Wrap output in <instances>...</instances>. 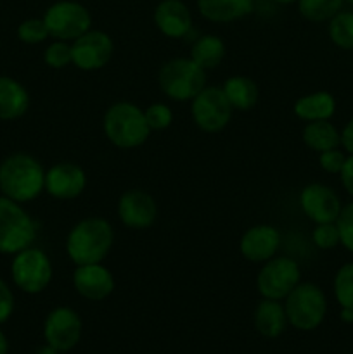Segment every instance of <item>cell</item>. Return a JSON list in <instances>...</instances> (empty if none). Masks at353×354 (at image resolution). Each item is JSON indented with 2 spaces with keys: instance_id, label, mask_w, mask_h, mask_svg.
<instances>
[{
  "instance_id": "22",
  "label": "cell",
  "mask_w": 353,
  "mask_h": 354,
  "mask_svg": "<svg viewBox=\"0 0 353 354\" xmlns=\"http://www.w3.org/2000/svg\"><path fill=\"white\" fill-rule=\"evenodd\" d=\"M293 113L298 120L310 123V121L331 120L336 113V99L332 93L320 90L300 97L294 102Z\"/></svg>"
},
{
  "instance_id": "13",
  "label": "cell",
  "mask_w": 353,
  "mask_h": 354,
  "mask_svg": "<svg viewBox=\"0 0 353 354\" xmlns=\"http://www.w3.org/2000/svg\"><path fill=\"white\" fill-rule=\"evenodd\" d=\"M300 207L305 216L315 225L336 223L343 204L332 187L325 183H308L300 192Z\"/></svg>"
},
{
  "instance_id": "20",
  "label": "cell",
  "mask_w": 353,
  "mask_h": 354,
  "mask_svg": "<svg viewBox=\"0 0 353 354\" xmlns=\"http://www.w3.org/2000/svg\"><path fill=\"white\" fill-rule=\"evenodd\" d=\"M255 0H197V10L211 23H232L249 16Z\"/></svg>"
},
{
  "instance_id": "10",
  "label": "cell",
  "mask_w": 353,
  "mask_h": 354,
  "mask_svg": "<svg viewBox=\"0 0 353 354\" xmlns=\"http://www.w3.org/2000/svg\"><path fill=\"white\" fill-rule=\"evenodd\" d=\"M230 102L225 97L221 86H204L190 100V116L194 124L204 133H218L232 120Z\"/></svg>"
},
{
  "instance_id": "24",
  "label": "cell",
  "mask_w": 353,
  "mask_h": 354,
  "mask_svg": "<svg viewBox=\"0 0 353 354\" xmlns=\"http://www.w3.org/2000/svg\"><path fill=\"white\" fill-rule=\"evenodd\" d=\"M221 90H224L225 97L228 99L234 111H242L244 113V111H251L258 104V85L251 78H248V76H230V78L225 80Z\"/></svg>"
},
{
  "instance_id": "30",
  "label": "cell",
  "mask_w": 353,
  "mask_h": 354,
  "mask_svg": "<svg viewBox=\"0 0 353 354\" xmlns=\"http://www.w3.org/2000/svg\"><path fill=\"white\" fill-rule=\"evenodd\" d=\"M44 62L51 69H64L66 66L73 64L71 41L54 40L51 45H47L44 52Z\"/></svg>"
},
{
  "instance_id": "23",
  "label": "cell",
  "mask_w": 353,
  "mask_h": 354,
  "mask_svg": "<svg viewBox=\"0 0 353 354\" xmlns=\"http://www.w3.org/2000/svg\"><path fill=\"white\" fill-rule=\"evenodd\" d=\"M301 138L303 144L317 154L341 147V131L331 123V120L307 123L301 131Z\"/></svg>"
},
{
  "instance_id": "36",
  "label": "cell",
  "mask_w": 353,
  "mask_h": 354,
  "mask_svg": "<svg viewBox=\"0 0 353 354\" xmlns=\"http://www.w3.org/2000/svg\"><path fill=\"white\" fill-rule=\"evenodd\" d=\"M339 180H341L343 189H345L346 194L353 199V154L346 156L343 169L339 171Z\"/></svg>"
},
{
  "instance_id": "33",
  "label": "cell",
  "mask_w": 353,
  "mask_h": 354,
  "mask_svg": "<svg viewBox=\"0 0 353 354\" xmlns=\"http://www.w3.org/2000/svg\"><path fill=\"white\" fill-rule=\"evenodd\" d=\"M336 227L339 230L341 245L353 254V201L346 204V206H343L341 213H339L338 220H336Z\"/></svg>"
},
{
  "instance_id": "3",
  "label": "cell",
  "mask_w": 353,
  "mask_h": 354,
  "mask_svg": "<svg viewBox=\"0 0 353 354\" xmlns=\"http://www.w3.org/2000/svg\"><path fill=\"white\" fill-rule=\"evenodd\" d=\"M102 131L114 147L123 151L142 147L151 135L144 109L128 100H118L107 107L102 118Z\"/></svg>"
},
{
  "instance_id": "35",
  "label": "cell",
  "mask_w": 353,
  "mask_h": 354,
  "mask_svg": "<svg viewBox=\"0 0 353 354\" xmlns=\"http://www.w3.org/2000/svg\"><path fill=\"white\" fill-rule=\"evenodd\" d=\"M14 311V294L3 279H0V325L6 324Z\"/></svg>"
},
{
  "instance_id": "8",
  "label": "cell",
  "mask_w": 353,
  "mask_h": 354,
  "mask_svg": "<svg viewBox=\"0 0 353 354\" xmlns=\"http://www.w3.org/2000/svg\"><path fill=\"white\" fill-rule=\"evenodd\" d=\"M301 282L300 263L287 256H273L256 275V290L263 299L284 301Z\"/></svg>"
},
{
  "instance_id": "42",
  "label": "cell",
  "mask_w": 353,
  "mask_h": 354,
  "mask_svg": "<svg viewBox=\"0 0 353 354\" xmlns=\"http://www.w3.org/2000/svg\"><path fill=\"white\" fill-rule=\"evenodd\" d=\"M345 2H348V3H352V6H353V0H345Z\"/></svg>"
},
{
  "instance_id": "34",
  "label": "cell",
  "mask_w": 353,
  "mask_h": 354,
  "mask_svg": "<svg viewBox=\"0 0 353 354\" xmlns=\"http://www.w3.org/2000/svg\"><path fill=\"white\" fill-rule=\"evenodd\" d=\"M345 161L346 154L339 147L318 154V166H320L325 173H331V175H339Z\"/></svg>"
},
{
  "instance_id": "21",
  "label": "cell",
  "mask_w": 353,
  "mask_h": 354,
  "mask_svg": "<svg viewBox=\"0 0 353 354\" xmlns=\"http://www.w3.org/2000/svg\"><path fill=\"white\" fill-rule=\"evenodd\" d=\"M30 107V93L17 80L0 76V120L14 121L24 116Z\"/></svg>"
},
{
  "instance_id": "12",
  "label": "cell",
  "mask_w": 353,
  "mask_h": 354,
  "mask_svg": "<svg viewBox=\"0 0 353 354\" xmlns=\"http://www.w3.org/2000/svg\"><path fill=\"white\" fill-rule=\"evenodd\" d=\"M114 52L113 38L102 30H92L71 41L73 66L80 71H99L111 61Z\"/></svg>"
},
{
  "instance_id": "7",
  "label": "cell",
  "mask_w": 353,
  "mask_h": 354,
  "mask_svg": "<svg viewBox=\"0 0 353 354\" xmlns=\"http://www.w3.org/2000/svg\"><path fill=\"white\" fill-rule=\"evenodd\" d=\"M10 277L14 286L23 292L40 294L51 286L54 268L47 252L31 245L14 254L10 263Z\"/></svg>"
},
{
  "instance_id": "6",
  "label": "cell",
  "mask_w": 353,
  "mask_h": 354,
  "mask_svg": "<svg viewBox=\"0 0 353 354\" xmlns=\"http://www.w3.org/2000/svg\"><path fill=\"white\" fill-rule=\"evenodd\" d=\"M38 225L16 201L0 196V252L17 254L37 241Z\"/></svg>"
},
{
  "instance_id": "1",
  "label": "cell",
  "mask_w": 353,
  "mask_h": 354,
  "mask_svg": "<svg viewBox=\"0 0 353 354\" xmlns=\"http://www.w3.org/2000/svg\"><path fill=\"white\" fill-rule=\"evenodd\" d=\"M114 244L113 225L100 216L80 220L66 237V254L78 265L102 263Z\"/></svg>"
},
{
  "instance_id": "19",
  "label": "cell",
  "mask_w": 353,
  "mask_h": 354,
  "mask_svg": "<svg viewBox=\"0 0 353 354\" xmlns=\"http://www.w3.org/2000/svg\"><path fill=\"white\" fill-rule=\"evenodd\" d=\"M253 325L265 339H277L284 334L289 322L280 301L262 299L253 311Z\"/></svg>"
},
{
  "instance_id": "31",
  "label": "cell",
  "mask_w": 353,
  "mask_h": 354,
  "mask_svg": "<svg viewBox=\"0 0 353 354\" xmlns=\"http://www.w3.org/2000/svg\"><path fill=\"white\" fill-rule=\"evenodd\" d=\"M145 121H147L151 131H161L170 128L173 123V111L172 107L163 102H154L144 109Z\"/></svg>"
},
{
  "instance_id": "28",
  "label": "cell",
  "mask_w": 353,
  "mask_h": 354,
  "mask_svg": "<svg viewBox=\"0 0 353 354\" xmlns=\"http://www.w3.org/2000/svg\"><path fill=\"white\" fill-rule=\"evenodd\" d=\"M332 290H334V297L338 301L339 308L353 310V261L345 263L336 272Z\"/></svg>"
},
{
  "instance_id": "25",
  "label": "cell",
  "mask_w": 353,
  "mask_h": 354,
  "mask_svg": "<svg viewBox=\"0 0 353 354\" xmlns=\"http://www.w3.org/2000/svg\"><path fill=\"white\" fill-rule=\"evenodd\" d=\"M225 54H227V47H225V41L220 37H217V35H203L192 44L189 57L204 71H210V69H215L217 66L221 64Z\"/></svg>"
},
{
  "instance_id": "2",
  "label": "cell",
  "mask_w": 353,
  "mask_h": 354,
  "mask_svg": "<svg viewBox=\"0 0 353 354\" xmlns=\"http://www.w3.org/2000/svg\"><path fill=\"white\" fill-rule=\"evenodd\" d=\"M0 192L24 204L45 192V169L33 156L16 152L0 162Z\"/></svg>"
},
{
  "instance_id": "38",
  "label": "cell",
  "mask_w": 353,
  "mask_h": 354,
  "mask_svg": "<svg viewBox=\"0 0 353 354\" xmlns=\"http://www.w3.org/2000/svg\"><path fill=\"white\" fill-rule=\"evenodd\" d=\"M339 320H341L343 324H353V310L341 308V311H339Z\"/></svg>"
},
{
  "instance_id": "32",
  "label": "cell",
  "mask_w": 353,
  "mask_h": 354,
  "mask_svg": "<svg viewBox=\"0 0 353 354\" xmlns=\"http://www.w3.org/2000/svg\"><path fill=\"white\" fill-rule=\"evenodd\" d=\"M311 242L320 251H331L341 245L339 241V230L336 223H320L315 225L314 232H311Z\"/></svg>"
},
{
  "instance_id": "27",
  "label": "cell",
  "mask_w": 353,
  "mask_h": 354,
  "mask_svg": "<svg viewBox=\"0 0 353 354\" xmlns=\"http://www.w3.org/2000/svg\"><path fill=\"white\" fill-rule=\"evenodd\" d=\"M345 0H298V12L311 23L332 19L343 9Z\"/></svg>"
},
{
  "instance_id": "41",
  "label": "cell",
  "mask_w": 353,
  "mask_h": 354,
  "mask_svg": "<svg viewBox=\"0 0 353 354\" xmlns=\"http://www.w3.org/2000/svg\"><path fill=\"white\" fill-rule=\"evenodd\" d=\"M273 2L280 3V6H289V3H296L298 0H273Z\"/></svg>"
},
{
  "instance_id": "9",
  "label": "cell",
  "mask_w": 353,
  "mask_h": 354,
  "mask_svg": "<svg viewBox=\"0 0 353 354\" xmlns=\"http://www.w3.org/2000/svg\"><path fill=\"white\" fill-rule=\"evenodd\" d=\"M48 35L55 40L73 41L92 28V16L83 3L75 0L54 2L44 14Z\"/></svg>"
},
{
  "instance_id": "40",
  "label": "cell",
  "mask_w": 353,
  "mask_h": 354,
  "mask_svg": "<svg viewBox=\"0 0 353 354\" xmlns=\"http://www.w3.org/2000/svg\"><path fill=\"white\" fill-rule=\"evenodd\" d=\"M37 354H61V353H59V351H55L54 348H51V346H47V344H45L44 348H40V349H38V353H37Z\"/></svg>"
},
{
  "instance_id": "14",
  "label": "cell",
  "mask_w": 353,
  "mask_h": 354,
  "mask_svg": "<svg viewBox=\"0 0 353 354\" xmlns=\"http://www.w3.org/2000/svg\"><path fill=\"white\" fill-rule=\"evenodd\" d=\"M116 213L121 223L130 230H147L158 218V204L145 190L132 189L120 196Z\"/></svg>"
},
{
  "instance_id": "11",
  "label": "cell",
  "mask_w": 353,
  "mask_h": 354,
  "mask_svg": "<svg viewBox=\"0 0 353 354\" xmlns=\"http://www.w3.org/2000/svg\"><path fill=\"white\" fill-rule=\"evenodd\" d=\"M82 317L69 306L54 308L44 322L45 344L59 353H68L76 348L82 339Z\"/></svg>"
},
{
  "instance_id": "37",
  "label": "cell",
  "mask_w": 353,
  "mask_h": 354,
  "mask_svg": "<svg viewBox=\"0 0 353 354\" xmlns=\"http://www.w3.org/2000/svg\"><path fill=\"white\" fill-rule=\"evenodd\" d=\"M341 147L345 149V152H348V154H353V118L341 130Z\"/></svg>"
},
{
  "instance_id": "15",
  "label": "cell",
  "mask_w": 353,
  "mask_h": 354,
  "mask_svg": "<svg viewBox=\"0 0 353 354\" xmlns=\"http://www.w3.org/2000/svg\"><path fill=\"white\" fill-rule=\"evenodd\" d=\"M87 189V173L71 161L55 162L45 171V192L59 201H71Z\"/></svg>"
},
{
  "instance_id": "5",
  "label": "cell",
  "mask_w": 353,
  "mask_h": 354,
  "mask_svg": "<svg viewBox=\"0 0 353 354\" xmlns=\"http://www.w3.org/2000/svg\"><path fill=\"white\" fill-rule=\"evenodd\" d=\"M287 322L301 332H311L322 325L327 315L325 292L311 282H300L284 299Z\"/></svg>"
},
{
  "instance_id": "26",
  "label": "cell",
  "mask_w": 353,
  "mask_h": 354,
  "mask_svg": "<svg viewBox=\"0 0 353 354\" xmlns=\"http://www.w3.org/2000/svg\"><path fill=\"white\" fill-rule=\"evenodd\" d=\"M329 38L341 50H353V12L339 10L327 26Z\"/></svg>"
},
{
  "instance_id": "39",
  "label": "cell",
  "mask_w": 353,
  "mask_h": 354,
  "mask_svg": "<svg viewBox=\"0 0 353 354\" xmlns=\"http://www.w3.org/2000/svg\"><path fill=\"white\" fill-rule=\"evenodd\" d=\"M9 351V342H7V337L3 335V332L0 330V354H7Z\"/></svg>"
},
{
  "instance_id": "16",
  "label": "cell",
  "mask_w": 353,
  "mask_h": 354,
  "mask_svg": "<svg viewBox=\"0 0 353 354\" xmlns=\"http://www.w3.org/2000/svg\"><path fill=\"white\" fill-rule=\"evenodd\" d=\"M280 232L273 225L262 223L248 228L239 241V252L249 263L263 265L272 259L280 248Z\"/></svg>"
},
{
  "instance_id": "18",
  "label": "cell",
  "mask_w": 353,
  "mask_h": 354,
  "mask_svg": "<svg viewBox=\"0 0 353 354\" xmlns=\"http://www.w3.org/2000/svg\"><path fill=\"white\" fill-rule=\"evenodd\" d=\"M154 24L165 37L183 38L192 30V14L182 0H161L154 9Z\"/></svg>"
},
{
  "instance_id": "4",
  "label": "cell",
  "mask_w": 353,
  "mask_h": 354,
  "mask_svg": "<svg viewBox=\"0 0 353 354\" xmlns=\"http://www.w3.org/2000/svg\"><path fill=\"white\" fill-rule=\"evenodd\" d=\"M158 85L168 99L189 102L206 86V71L190 57L170 59L159 68Z\"/></svg>"
},
{
  "instance_id": "29",
  "label": "cell",
  "mask_w": 353,
  "mask_h": 354,
  "mask_svg": "<svg viewBox=\"0 0 353 354\" xmlns=\"http://www.w3.org/2000/svg\"><path fill=\"white\" fill-rule=\"evenodd\" d=\"M48 37H51V35H48L47 24H45L44 17H30V19H24L23 23L17 26V38H19L23 44H44Z\"/></svg>"
},
{
  "instance_id": "17",
  "label": "cell",
  "mask_w": 353,
  "mask_h": 354,
  "mask_svg": "<svg viewBox=\"0 0 353 354\" xmlns=\"http://www.w3.org/2000/svg\"><path fill=\"white\" fill-rule=\"evenodd\" d=\"M73 287L87 301H104L113 294L114 277L102 263L78 265L73 272Z\"/></svg>"
}]
</instances>
